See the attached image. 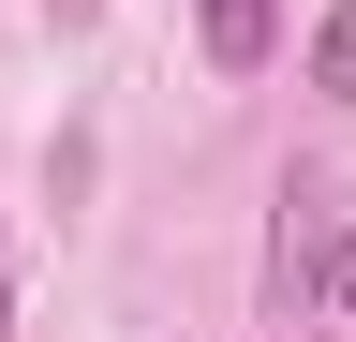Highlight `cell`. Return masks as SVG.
Wrapping results in <instances>:
<instances>
[{
    "instance_id": "obj_1",
    "label": "cell",
    "mask_w": 356,
    "mask_h": 342,
    "mask_svg": "<svg viewBox=\"0 0 356 342\" xmlns=\"http://www.w3.org/2000/svg\"><path fill=\"white\" fill-rule=\"evenodd\" d=\"M208 30V75H267V45H282V0H193Z\"/></svg>"
},
{
    "instance_id": "obj_2",
    "label": "cell",
    "mask_w": 356,
    "mask_h": 342,
    "mask_svg": "<svg viewBox=\"0 0 356 342\" xmlns=\"http://www.w3.org/2000/svg\"><path fill=\"white\" fill-rule=\"evenodd\" d=\"M312 90L356 104V0H341V15H312Z\"/></svg>"
},
{
    "instance_id": "obj_3",
    "label": "cell",
    "mask_w": 356,
    "mask_h": 342,
    "mask_svg": "<svg viewBox=\"0 0 356 342\" xmlns=\"http://www.w3.org/2000/svg\"><path fill=\"white\" fill-rule=\"evenodd\" d=\"M327 313H356V224L327 238Z\"/></svg>"
},
{
    "instance_id": "obj_4",
    "label": "cell",
    "mask_w": 356,
    "mask_h": 342,
    "mask_svg": "<svg viewBox=\"0 0 356 342\" xmlns=\"http://www.w3.org/2000/svg\"><path fill=\"white\" fill-rule=\"evenodd\" d=\"M0 342H15V283H0Z\"/></svg>"
}]
</instances>
